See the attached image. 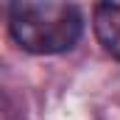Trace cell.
<instances>
[{"instance_id":"1","label":"cell","mask_w":120,"mask_h":120,"mask_svg":"<svg viewBox=\"0 0 120 120\" xmlns=\"http://www.w3.org/2000/svg\"><path fill=\"white\" fill-rule=\"evenodd\" d=\"M6 20L14 45L34 56L67 53L84 36V14L75 3L17 0L8 3Z\"/></svg>"},{"instance_id":"2","label":"cell","mask_w":120,"mask_h":120,"mask_svg":"<svg viewBox=\"0 0 120 120\" xmlns=\"http://www.w3.org/2000/svg\"><path fill=\"white\" fill-rule=\"evenodd\" d=\"M92 31L101 48L120 61V3H98L92 8Z\"/></svg>"}]
</instances>
